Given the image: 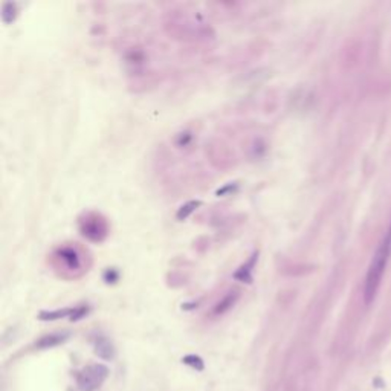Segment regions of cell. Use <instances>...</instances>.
<instances>
[{
    "mask_svg": "<svg viewBox=\"0 0 391 391\" xmlns=\"http://www.w3.org/2000/svg\"><path fill=\"white\" fill-rule=\"evenodd\" d=\"M390 255H391V226H390V229L387 232V236L384 237L382 243L379 245L376 254L373 255L368 272H367V277H365L364 298H365L367 304L374 300V296H376V293H378V290L381 287L382 277H384V272H385Z\"/></svg>",
    "mask_w": 391,
    "mask_h": 391,
    "instance_id": "6da1fadb",
    "label": "cell"
},
{
    "mask_svg": "<svg viewBox=\"0 0 391 391\" xmlns=\"http://www.w3.org/2000/svg\"><path fill=\"white\" fill-rule=\"evenodd\" d=\"M69 338L68 333H52V335H46L40 341H37V347L38 349H52L55 346L63 344Z\"/></svg>",
    "mask_w": 391,
    "mask_h": 391,
    "instance_id": "5b68a950",
    "label": "cell"
},
{
    "mask_svg": "<svg viewBox=\"0 0 391 391\" xmlns=\"http://www.w3.org/2000/svg\"><path fill=\"white\" fill-rule=\"evenodd\" d=\"M107 376H108L107 367H104L101 364L89 365L80 374H78L76 384L81 391H95L103 385V382L107 379Z\"/></svg>",
    "mask_w": 391,
    "mask_h": 391,
    "instance_id": "277c9868",
    "label": "cell"
},
{
    "mask_svg": "<svg viewBox=\"0 0 391 391\" xmlns=\"http://www.w3.org/2000/svg\"><path fill=\"white\" fill-rule=\"evenodd\" d=\"M97 355L101 356L103 359H112L115 352H113V347L110 342H107L106 339H101L98 344H97Z\"/></svg>",
    "mask_w": 391,
    "mask_h": 391,
    "instance_id": "52a82bcc",
    "label": "cell"
},
{
    "mask_svg": "<svg viewBox=\"0 0 391 391\" xmlns=\"http://www.w3.org/2000/svg\"><path fill=\"white\" fill-rule=\"evenodd\" d=\"M54 263L57 269L75 274L83 269V255L75 246H61L54 252Z\"/></svg>",
    "mask_w": 391,
    "mask_h": 391,
    "instance_id": "3957f363",
    "label": "cell"
},
{
    "mask_svg": "<svg viewBox=\"0 0 391 391\" xmlns=\"http://www.w3.org/2000/svg\"><path fill=\"white\" fill-rule=\"evenodd\" d=\"M80 231L90 242H103L108 234V225L100 214L87 213L80 220Z\"/></svg>",
    "mask_w": 391,
    "mask_h": 391,
    "instance_id": "7a4b0ae2",
    "label": "cell"
},
{
    "mask_svg": "<svg viewBox=\"0 0 391 391\" xmlns=\"http://www.w3.org/2000/svg\"><path fill=\"white\" fill-rule=\"evenodd\" d=\"M183 362L188 364L191 367H194L196 370H203V362L199 356H194V355H190V356H185L183 357Z\"/></svg>",
    "mask_w": 391,
    "mask_h": 391,
    "instance_id": "8fae6325",
    "label": "cell"
},
{
    "mask_svg": "<svg viewBox=\"0 0 391 391\" xmlns=\"http://www.w3.org/2000/svg\"><path fill=\"white\" fill-rule=\"evenodd\" d=\"M255 260H257V254L255 255H252V258L248 261V264L246 266H243V268H240V271L234 275L236 278H239V280H242V281H249L251 280V268H254V263H255Z\"/></svg>",
    "mask_w": 391,
    "mask_h": 391,
    "instance_id": "ba28073f",
    "label": "cell"
},
{
    "mask_svg": "<svg viewBox=\"0 0 391 391\" xmlns=\"http://www.w3.org/2000/svg\"><path fill=\"white\" fill-rule=\"evenodd\" d=\"M73 314V310L71 309H65V310H55V312H43L40 314V320H58Z\"/></svg>",
    "mask_w": 391,
    "mask_h": 391,
    "instance_id": "9c48e42d",
    "label": "cell"
},
{
    "mask_svg": "<svg viewBox=\"0 0 391 391\" xmlns=\"http://www.w3.org/2000/svg\"><path fill=\"white\" fill-rule=\"evenodd\" d=\"M199 205H200V202H199V200H197V202H188V203H186V205H183V207L179 210V213H178V218H179V220H183V218L188 217V215H190V214H191Z\"/></svg>",
    "mask_w": 391,
    "mask_h": 391,
    "instance_id": "30bf717a",
    "label": "cell"
},
{
    "mask_svg": "<svg viewBox=\"0 0 391 391\" xmlns=\"http://www.w3.org/2000/svg\"><path fill=\"white\" fill-rule=\"evenodd\" d=\"M237 298H239V293H237V292H231V293H228V295L225 296V298L215 306L214 314H215V315H222V314H225L226 310H229V309L234 306V303L237 301Z\"/></svg>",
    "mask_w": 391,
    "mask_h": 391,
    "instance_id": "8992f818",
    "label": "cell"
}]
</instances>
